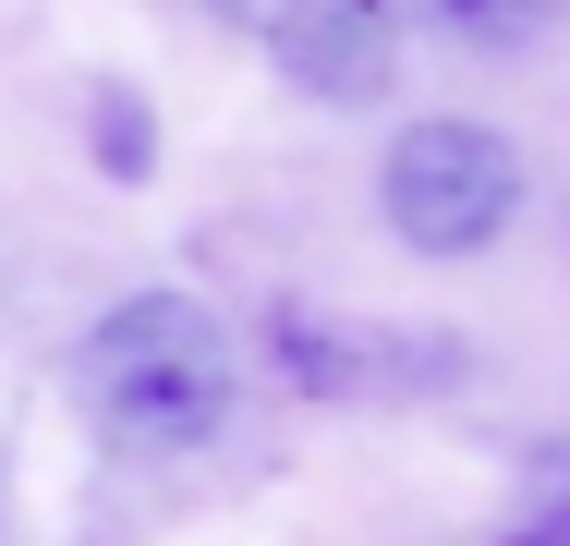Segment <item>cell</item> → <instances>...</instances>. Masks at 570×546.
Here are the masks:
<instances>
[{"label":"cell","instance_id":"obj_3","mask_svg":"<svg viewBox=\"0 0 570 546\" xmlns=\"http://www.w3.org/2000/svg\"><path fill=\"white\" fill-rule=\"evenodd\" d=\"M230 37L267 49L279 86H304L316 109H376L401 74V12L389 0H207Z\"/></svg>","mask_w":570,"mask_h":546},{"label":"cell","instance_id":"obj_4","mask_svg":"<svg viewBox=\"0 0 570 546\" xmlns=\"http://www.w3.org/2000/svg\"><path fill=\"white\" fill-rule=\"evenodd\" d=\"M389 12H425L450 49H534L559 25V0H389Z\"/></svg>","mask_w":570,"mask_h":546},{"label":"cell","instance_id":"obj_1","mask_svg":"<svg viewBox=\"0 0 570 546\" xmlns=\"http://www.w3.org/2000/svg\"><path fill=\"white\" fill-rule=\"evenodd\" d=\"M73 401H86V426L110 437V449L170 461V449H207V437L230 426L243 352H230V328L207 316L195 292H134V304H110V316L86 328Z\"/></svg>","mask_w":570,"mask_h":546},{"label":"cell","instance_id":"obj_2","mask_svg":"<svg viewBox=\"0 0 570 546\" xmlns=\"http://www.w3.org/2000/svg\"><path fill=\"white\" fill-rule=\"evenodd\" d=\"M376 207H389V231L413 255L450 267V255L510 243V218L534 207V183H522V146L485 134V121H401L389 158H376Z\"/></svg>","mask_w":570,"mask_h":546},{"label":"cell","instance_id":"obj_5","mask_svg":"<svg viewBox=\"0 0 570 546\" xmlns=\"http://www.w3.org/2000/svg\"><path fill=\"white\" fill-rule=\"evenodd\" d=\"M510 546H570V486H559V498H534V523H522Z\"/></svg>","mask_w":570,"mask_h":546}]
</instances>
